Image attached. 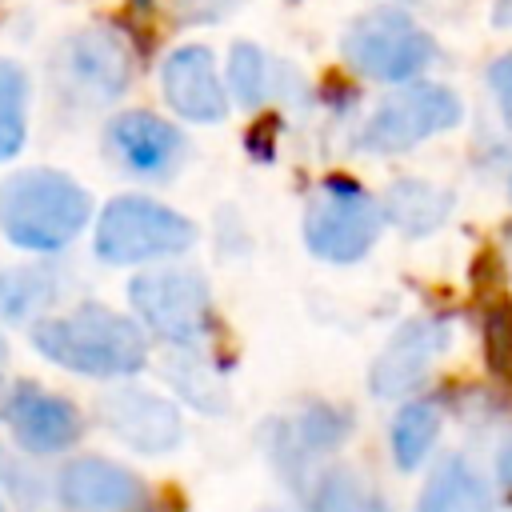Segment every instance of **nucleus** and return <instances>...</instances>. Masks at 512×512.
<instances>
[{"label":"nucleus","mask_w":512,"mask_h":512,"mask_svg":"<svg viewBox=\"0 0 512 512\" xmlns=\"http://www.w3.org/2000/svg\"><path fill=\"white\" fill-rule=\"evenodd\" d=\"M484 344H488V360L492 372H500L504 380H512V304H492L484 316Z\"/></svg>","instance_id":"nucleus-24"},{"label":"nucleus","mask_w":512,"mask_h":512,"mask_svg":"<svg viewBox=\"0 0 512 512\" xmlns=\"http://www.w3.org/2000/svg\"><path fill=\"white\" fill-rule=\"evenodd\" d=\"M56 88L80 108H104L132 84V52L112 28L72 32L56 52Z\"/></svg>","instance_id":"nucleus-8"},{"label":"nucleus","mask_w":512,"mask_h":512,"mask_svg":"<svg viewBox=\"0 0 512 512\" xmlns=\"http://www.w3.org/2000/svg\"><path fill=\"white\" fill-rule=\"evenodd\" d=\"M0 512H4V500H0Z\"/></svg>","instance_id":"nucleus-29"},{"label":"nucleus","mask_w":512,"mask_h":512,"mask_svg":"<svg viewBox=\"0 0 512 512\" xmlns=\"http://www.w3.org/2000/svg\"><path fill=\"white\" fill-rule=\"evenodd\" d=\"M448 348H452V320L416 316L400 324L392 340L380 348V356L368 368V388L384 400H400L428 380V372L444 360Z\"/></svg>","instance_id":"nucleus-9"},{"label":"nucleus","mask_w":512,"mask_h":512,"mask_svg":"<svg viewBox=\"0 0 512 512\" xmlns=\"http://www.w3.org/2000/svg\"><path fill=\"white\" fill-rule=\"evenodd\" d=\"M436 436H440V412H436V404H428V400H408V404H400V412L392 416V428H388L396 468H400V472L420 468V464L428 460Z\"/></svg>","instance_id":"nucleus-19"},{"label":"nucleus","mask_w":512,"mask_h":512,"mask_svg":"<svg viewBox=\"0 0 512 512\" xmlns=\"http://www.w3.org/2000/svg\"><path fill=\"white\" fill-rule=\"evenodd\" d=\"M192 244L196 224L152 196H116L96 220V256L104 264H148L180 256Z\"/></svg>","instance_id":"nucleus-3"},{"label":"nucleus","mask_w":512,"mask_h":512,"mask_svg":"<svg viewBox=\"0 0 512 512\" xmlns=\"http://www.w3.org/2000/svg\"><path fill=\"white\" fill-rule=\"evenodd\" d=\"M508 188H512V184H508Z\"/></svg>","instance_id":"nucleus-30"},{"label":"nucleus","mask_w":512,"mask_h":512,"mask_svg":"<svg viewBox=\"0 0 512 512\" xmlns=\"http://www.w3.org/2000/svg\"><path fill=\"white\" fill-rule=\"evenodd\" d=\"M352 432V416L344 408H332V404H312L300 412V424H296V440L300 448L308 452H328L336 444H344Z\"/></svg>","instance_id":"nucleus-22"},{"label":"nucleus","mask_w":512,"mask_h":512,"mask_svg":"<svg viewBox=\"0 0 512 512\" xmlns=\"http://www.w3.org/2000/svg\"><path fill=\"white\" fill-rule=\"evenodd\" d=\"M436 56V40L400 8H376L348 24L344 32V60L372 80L408 84L416 80Z\"/></svg>","instance_id":"nucleus-5"},{"label":"nucleus","mask_w":512,"mask_h":512,"mask_svg":"<svg viewBox=\"0 0 512 512\" xmlns=\"http://www.w3.org/2000/svg\"><path fill=\"white\" fill-rule=\"evenodd\" d=\"M32 344L44 360H52L68 372H80V376H96V380L132 376L148 360L144 328L96 300L80 304L68 316L36 320Z\"/></svg>","instance_id":"nucleus-1"},{"label":"nucleus","mask_w":512,"mask_h":512,"mask_svg":"<svg viewBox=\"0 0 512 512\" xmlns=\"http://www.w3.org/2000/svg\"><path fill=\"white\" fill-rule=\"evenodd\" d=\"M308 512H388V504L356 468L336 464L312 480Z\"/></svg>","instance_id":"nucleus-18"},{"label":"nucleus","mask_w":512,"mask_h":512,"mask_svg":"<svg viewBox=\"0 0 512 512\" xmlns=\"http://www.w3.org/2000/svg\"><path fill=\"white\" fill-rule=\"evenodd\" d=\"M96 412H100V424H104L120 444H128L132 452L164 456V452H176L180 440H184L180 408H176L168 396L148 392V388H140V384L104 388L100 400H96Z\"/></svg>","instance_id":"nucleus-10"},{"label":"nucleus","mask_w":512,"mask_h":512,"mask_svg":"<svg viewBox=\"0 0 512 512\" xmlns=\"http://www.w3.org/2000/svg\"><path fill=\"white\" fill-rule=\"evenodd\" d=\"M488 88H492V96H496V104H500L504 124L512 128V52H504V56L492 60V68H488Z\"/></svg>","instance_id":"nucleus-25"},{"label":"nucleus","mask_w":512,"mask_h":512,"mask_svg":"<svg viewBox=\"0 0 512 512\" xmlns=\"http://www.w3.org/2000/svg\"><path fill=\"white\" fill-rule=\"evenodd\" d=\"M416 512H492V492L464 456H444L428 476Z\"/></svg>","instance_id":"nucleus-16"},{"label":"nucleus","mask_w":512,"mask_h":512,"mask_svg":"<svg viewBox=\"0 0 512 512\" xmlns=\"http://www.w3.org/2000/svg\"><path fill=\"white\" fill-rule=\"evenodd\" d=\"M8 360V340H4V332H0V364Z\"/></svg>","instance_id":"nucleus-27"},{"label":"nucleus","mask_w":512,"mask_h":512,"mask_svg":"<svg viewBox=\"0 0 512 512\" xmlns=\"http://www.w3.org/2000/svg\"><path fill=\"white\" fill-rule=\"evenodd\" d=\"M496 484L504 488V496L512 500V440H504L500 456H496Z\"/></svg>","instance_id":"nucleus-26"},{"label":"nucleus","mask_w":512,"mask_h":512,"mask_svg":"<svg viewBox=\"0 0 512 512\" xmlns=\"http://www.w3.org/2000/svg\"><path fill=\"white\" fill-rule=\"evenodd\" d=\"M92 216V196L60 168H20L0 180V232L12 248L52 256Z\"/></svg>","instance_id":"nucleus-2"},{"label":"nucleus","mask_w":512,"mask_h":512,"mask_svg":"<svg viewBox=\"0 0 512 512\" xmlns=\"http://www.w3.org/2000/svg\"><path fill=\"white\" fill-rule=\"evenodd\" d=\"M160 88H164L168 108L180 120L220 124L228 116V88L216 76L212 52L200 44H184V48L168 52V60L160 68Z\"/></svg>","instance_id":"nucleus-13"},{"label":"nucleus","mask_w":512,"mask_h":512,"mask_svg":"<svg viewBox=\"0 0 512 512\" xmlns=\"http://www.w3.org/2000/svg\"><path fill=\"white\" fill-rule=\"evenodd\" d=\"M452 212V192L432 184V180H416L404 176L388 188L384 196V220H392L400 232L408 236H428L436 232Z\"/></svg>","instance_id":"nucleus-17"},{"label":"nucleus","mask_w":512,"mask_h":512,"mask_svg":"<svg viewBox=\"0 0 512 512\" xmlns=\"http://www.w3.org/2000/svg\"><path fill=\"white\" fill-rule=\"evenodd\" d=\"M4 404H8V392H4V380H0V416H4Z\"/></svg>","instance_id":"nucleus-28"},{"label":"nucleus","mask_w":512,"mask_h":512,"mask_svg":"<svg viewBox=\"0 0 512 512\" xmlns=\"http://www.w3.org/2000/svg\"><path fill=\"white\" fill-rule=\"evenodd\" d=\"M56 500L64 512H144L148 492L124 464L104 456H76L56 476Z\"/></svg>","instance_id":"nucleus-12"},{"label":"nucleus","mask_w":512,"mask_h":512,"mask_svg":"<svg viewBox=\"0 0 512 512\" xmlns=\"http://www.w3.org/2000/svg\"><path fill=\"white\" fill-rule=\"evenodd\" d=\"M4 424L12 428V440L32 452V456H48V452H64L80 440L84 432V420L76 412L72 400L56 396V392H44L40 384L32 380H20L12 392H8V404H4Z\"/></svg>","instance_id":"nucleus-11"},{"label":"nucleus","mask_w":512,"mask_h":512,"mask_svg":"<svg viewBox=\"0 0 512 512\" xmlns=\"http://www.w3.org/2000/svg\"><path fill=\"white\" fill-rule=\"evenodd\" d=\"M28 140V76L20 64L0 60V164Z\"/></svg>","instance_id":"nucleus-20"},{"label":"nucleus","mask_w":512,"mask_h":512,"mask_svg":"<svg viewBox=\"0 0 512 512\" xmlns=\"http://www.w3.org/2000/svg\"><path fill=\"white\" fill-rule=\"evenodd\" d=\"M128 300L144 328H152L168 344H196L212 328V292L208 280L192 268L140 272L128 284Z\"/></svg>","instance_id":"nucleus-7"},{"label":"nucleus","mask_w":512,"mask_h":512,"mask_svg":"<svg viewBox=\"0 0 512 512\" xmlns=\"http://www.w3.org/2000/svg\"><path fill=\"white\" fill-rule=\"evenodd\" d=\"M228 84H232V96L244 104V108H256L264 96H268V56L240 40L232 44V56H228Z\"/></svg>","instance_id":"nucleus-21"},{"label":"nucleus","mask_w":512,"mask_h":512,"mask_svg":"<svg viewBox=\"0 0 512 512\" xmlns=\"http://www.w3.org/2000/svg\"><path fill=\"white\" fill-rule=\"evenodd\" d=\"M464 120V104L444 84H404L384 96L360 128V148L376 156L408 152L428 136H440Z\"/></svg>","instance_id":"nucleus-6"},{"label":"nucleus","mask_w":512,"mask_h":512,"mask_svg":"<svg viewBox=\"0 0 512 512\" xmlns=\"http://www.w3.org/2000/svg\"><path fill=\"white\" fill-rule=\"evenodd\" d=\"M168 372H172V380L180 384V392H184L196 408H204V412H224V408H228V392H224V384L208 372V364H196V372H188V360H168Z\"/></svg>","instance_id":"nucleus-23"},{"label":"nucleus","mask_w":512,"mask_h":512,"mask_svg":"<svg viewBox=\"0 0 512 512\" xmlns=\"http://www.w3.org/2000/svg\"><path fill=\"white\" fill-rule=\"evenodd\" d=\"M384 208L352 180H324L304 208V244L316 260L356 264L380 240Z\"/></svg>","instance_id":"nucleus-4"},{"label":"nucleus","mask_w":512,"mask_h":512,"mask_svg":"<svg viewBox=\"0 0 512 512\" xmlns=\"http://www.w3.org/2000/svg\"><path fill=\"white\" fill-rule=\"evenodd\" d=\"M104 144H108V156L136 176H164L184 156V136L176 132V124L144 108L112 116Z\"/></svg>","instance_id":"nucleus-14"},{"label":"nucleus","mask_w":512,"mask_h":512,"mask_svg":"<svg viewBox=\"0 0 512 512\" xmlns=\"http://www.w3.org/2000/svg\"><path fill=\"white\" fill-rule=\"evenodd\" d=\"M68 292L60 264H20L0 272V316L8 324L44 320V312Z\"/></svg>","instance_id":"nucleus-15"}]
</instances>
